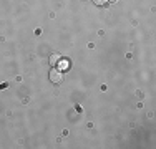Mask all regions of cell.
<instances>
[{
	"label": "cell",
	"mask_w": 156,
	"mask_h": 149,
	"mask_svg": "<svg viewBox=\"0 0 156 149\" xmlns=\"http://www.w3.org/2000/svg\"><path fill=\"white\" fill-rule=\"evenodd\" d=\"M57 66H60L62 70H66V68H68V66H70V61H68V60H66V61H65V60H60Z\"/></svg>",
	"instance_id": "cell-3"
},
{
	"label": "cell",
	"mask_w": 156,
	"mask_h": 149,
	"mask_svg": "<svg viewBox=\"0 0 156 149\" xmlns=\"http://www.w3.org/2000/svg\"><path fill=\"white\" fill-rule=\"evenodd\" d=\"M60 60H62V55H60V53H51V55H50V58H48V61H50V65H51V66H57Z\"/></svg>",
	"instance_id": "cell-2"
},
{
	"label": "cell",
	"mask_w": 156,
	"mask_h": 149,
	"mask_svg": "<svg viewBox=\"0 0 156 149\" xmlns=\"http://www.w3.org/2000/svg\"><path fill=\"white\" fill-rule=\"evenodd\" d=\"M62 80H63V74H62L60 70L51 68V71H50V81L51 83H60Z\"/></svg>",
	"instance_id": "cell-1"
},
{
	"label": "cell",
	"mask_w": 156,
	"mask_h": 149,
	"mask_svg": "<svg viewBox=\"0 0 156 149\" xmlns=\"http://www.w3.org/2000/svg\"><path fill=\"white\" fill-rule=\"evenodd\" d=\"M108 2H116V0H108Z\"/></svg>",
	"instance_id": "cell-5"
},
{
	"label": "cell",
	"mask_w": 156,
	"mask_h": 149,
	"mask_svg": "<svg viewBox=\"0 0 156 149\" xmlns=\"http://www.w3.org/2000/svg\"><path fill=\"white\" fill-rule=\"evenodd\" d=\"M93 2H95V5L103 7V5H106V2H108V0H93Z\"/></svg>",
	"instance_id": "cell-4"
}]
</instances>
